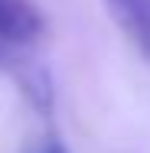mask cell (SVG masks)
Segmentation results:
<instances>
[{"label": "cell", "instance_id": "cell-1", "mask_svg": "<svg viewBox=\"0 0 150 153\" xmlns=\"http://www.w3.org/2000/svg\"><path fill=\"white\" fill-rule=\"evenodd\" d=\"M43 33V16L33 0H0V46H23Z\"/></svg>", "mask_w": 150, "mask_h": 153}, {"label": "cell", "instance_id": "cell-2", "mask_svg": "<svg viewBox=\"0 0 150 153\" xmlns=\"http://www.w3.org/2000/svg\"><path fill=\"white\" fill-rule=\"evenodd\" d=\"M114 20L150 59V0H108Z\"/></svg>", "mask_w": 150, "mask_h": 153}, {"label": "cell", "instance_id": "cell-3", "mask_svg": "<svg viewBox=\"0 0 150 153\" xmlns=\"http://www.w3.org/2000/svg\"><path fill=\"white\" fill-rule=\"evenodd\" d=\"M43 153H65V147H62L59 140H49V143L43 147Z\"/></svg>", "mask_w": 150, "mask_h": 153}, {"label": "cell", "instance_id": "cell-4", "mask_svg": "<svg viewBox=\"0 0 150 153\" xmlns=\"http://www.w3.org/2000/svg\"><path fill=\"white\" fill-rule=\"evenodd\" d=\"M3 49H7V46H0V59H3Z\"/></svg>", "mask_w": 150, "mask_h": 153}]
</instances>
